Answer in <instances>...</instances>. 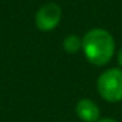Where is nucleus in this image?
<instances>
[{"mask_svg": "<svg viewBox=\"0 0 122 122\" xmlns=\"http://www.w3.org/2000/svg\"><path fill=\"white\" fill-rule=\"evenodd\" d=\"M116 43L114 38L106 29L95 28L88 30L81 38V50L89 63L105 66L113 58Z\"/></svg>", "mask_w": 122, "mask_h": 122, "instance_id": "1", "label": "nucleus"}, {"mask_svg": "<svg viewBox=\"0 0 122 122\" xmlns=\"http://www.w3.org/2000/svg\"><path fill=\"white\" fill-rule=\"evenodd\" d=\"M97 92L108 102H119L122 100V70L109 68L97 79Z\"/></svg>", "mask_w": 122, "mask_h": 122, "instance_id": "2", "label": "nucleus"}, {"mask_svg": "<svg viewBox=\"0 0 122 122\" xmlns=\"http://www.w3.org/2000/svg\"><path fill=\"white\" fill-rule=\"evenodd\" d=\"M62 20V8L56 3H46L37 11L34 22L38 30L50 32L55 29Z\"/></svg>", "mask_w": 122, "mask_h": 122, "instance_id": "3", "label": "nucleus"}, {"mask_svg": "<svg viewBox=\"0 0 122 122\" xmlns=\"http://www.w3.org/2000/svg\"><path fill=\"white\" fill-rule=\"evenodd\" d=\"M75 112L83 122H97L100 119V108L89 98H81L77 101Z\"/></svg>", "mask_w": 122, "mask_h": 122, "instance_id": "4", "label": "nucleus"}, {"mask_svg": "<svg viewBox=\"0 0 122 122\" xmlns=\"http://www.w3.org/2000/svg\"><path fill=\"white\" fill-rule=\"evenodd\" d=\"M63 50L67 54H76L81 50V38L76 34H70L63 40Z\"/></svg>", "mask_w": 122, "mask_h": 122, "instance_id": "5", "label": "nucleus"}, {"mask_svg": "<svg viewBox=\"0 0 122 122\" xmlns=\"http://www.w3.org/2000/svg\"><path fill=\"white\" fill-rule=\"evenodd\" d=\"M117 61H118V64L122 67V47L119 49L118 54H117Z\"/></svg>", "mask_w": 122, "mask_h": 122, "instance_id": "6", "label": "nucleus"}, {"mask_svg": "<svg viewBox=\"0 0 122 122\" xmlns=\"http://www.w3.org/2000/svg\"><path fill=\"white\" fill-rule=\"evenodd\" d=\"M97 122H118V121H116L114 118H100Z\"/></svg>", "mask_w": 122, "mask_h": 122, "instance_id": "7", "label": "nucleus"}]
</instances>
